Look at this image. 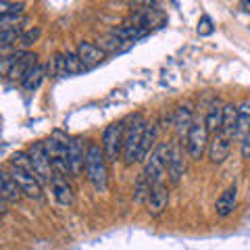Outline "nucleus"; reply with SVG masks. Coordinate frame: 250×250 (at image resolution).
<instances>
[{
	"instance_id": "obj_26",
	"label": "nucleus",
	"mask_w": 250,
	"mask_h": 250,
	"mask_svg": "<svg viewBox=\"0 0 250 250\" xmlns=\"http://www.w3.org/2000/svg\"><path fill=\"white\" fill-rule=\"evenodd\" d=\"M9 165L15 167V169H21V171H29V173H34V167H31V161H29L27 152H21V150L19 152H13L11 159H9Z\"/></svg>"
},
{
	"instance_id": "obj_10",
	"label": "nucleus",
	"mask_w": 250,
	"mask_h": 250,
	"mask_svg": "<svg viewBox=\"0 0 250 250\" xmlns=\"http://www.w3.org/2000/svg\"><path fill=\"white\" fill-rule=\"evenodd\" d=\"M144 205H146V210H148L150 217H161L163 213H165L167 207H169V188H167V184L165 182L152 184Z\"/></svg>"
},
{
	"instance_id": "obj_29",
	"label": "nucleus",
	"mask_w": 250,
	"mask_h": 250,
	"mask_svg": "<svg viewBox=\"0 0 250 250\" xmlns=\"http://www.w3.org/2000/svg\"><path fill=\"white\" fill-rule=\"evenodd\" d=\"M215 31V27H213V21H210V17H200V21H198V34L200 36H210Z\"/></svg>"
},
{
	"instance_id": "obj_21",
	"label": "nucleus",
	"mask_w": 250,
	"mask_h": 250,
	"mask_svg": "<svg viewBox=\"0 0 250 250\" xmlns=\"http://www.w3.org/2000/svg\"><path fill=\"white\" fill-rule=\"evenodd\" d=\"M44 75H46V69H44V65H34L29 69V71L25 73V77L21 80V85L25 88L27 92H34V90H38V85L42 83V80H44Z\"/></svg>"
},
{
	"instance_id": "obj_19",
	"label": "nucleus",
	"mask_w": 250,
	"mask_h": 250,
	"mask_svg": "<svg viewBox=\"0 0 250 250\" xmlns=\"http://www.w3.org/2000/svg\"><path fill=\"white\" fill-rule=\"evenodd\" d=\"M236 127H238V104L228 103L223 104V121H221V129L225 136H229L231 140L236 138Z\"/></svg>"
},
{
	"instance_id": "obj_7",
	"label": "nucleus",
	"mask_w": 250,
	"mask_h": 250,
	"mask_svg": "<svg viewBox=\"0 0 250 250\" xmlns=\"http://www.w3.org/2000/svg\"><path fill=\"white\" fill-rule=\"evenodd\" d=\"M103 150L108 163H117L123 154V119L106 125L103 134Z\"/></svg>"
},
{
	"instance_id": "obj_1",
	"label": "nucleus",
	"mask_w": 250,
	"mask_h": 250,
	"mask_svg": "<svg viewBox=\"0 0 250 250\" xmlns=\"http://www.w3.org/2000/svg\"><path fill=\"white\" fill-rule=\"evenodd\" d=\"M146 123L148 121L142 113H134L123 119V154H121V159L125 165L138 163V150H140V144H142Z\"/></svg>"
},
{
	"instance_id": "obj_27",
	"label": "nucleus",
	"mask_w": 250,
	"mask_h": 250,
	"mask_svg": "<svg viewBox=\"0 0 250 250\" xmlns=\"http://www.w3.org/2000/svg\"><path fill=\"white\" fill-rule=\"evenodd\" d=\"M42 36V29L40 27H31V29H27V31H23L21 34V38H19V50H27L31 44L34 42H38V38Z\"/></svg>"
},
{
	"instance_id": "obj_36",
	"label": "nucleus",
	"mask_w": 250,
	"mask_h": 250,
	"mask_svg": "<svg viewBox=\"0 0 250 250\" xmlns=\"http://www.w3.org/2000/svg\"><path fill=\"white\" fill-rule=\"evenodd\" d=\"M248 179H250V175H248Z\"/></svg>"
},
{
	"instance_id": "obj_3",
	"label": "nucleus",
	"mask_w": 250,
	"mask_h": 250,
	"mask_svg": "<svg viewBox=\"0 0 250 250\" xmlns=\"http://www.w3.org/2000/svg\"><path fill=\"white\" fill-rule=\"evenodd\" d=\"M34 65H38V54L29 52V50H17V52L9 54V57L0 59V67L6 71V75H9L11 80H19V82L25 77V73Z\"/></svg>"
},
{
	"instance_id": "obj_31",
	"label": "nucleus",
	"mask_w": 250,
	"mask_h": 250,
	"mask_svg": "<svg viewBox=\"0 0 250 250\" xmlns=\"http://www.w3.org/2000/svg\"><path fill=\"white\" fill-rule=\"evenodd\" d=\"M240 152H242V156H244L246 161H250V129H248V134L244 136V140L240 142Z\"/></svg>"
},
{
	"instance_id": "obj_30",
	"label": "nucleus",
	"mask_w": 250,
	"mask_h": 250,
	"mask_svg": "<svg viewBox=\"0 0 250 250\" xmlns=\"http://www.w3.org/2000/svg\"><path fill=\"white\" fill-rule=\"evenodd\" d=\"M54 75L57 77H67L65 59H62V54H54Z\"/></svg>"
},
{
	"instance_id": "obj_24",
	"label": "nucleus",
	"mask_w": 250,
	"mask_h": 250,
	"mask_svg": "<svg viewBox=\"0 0 250 250\" xmlns=\"http://www.w3.org/2000/svg\"><path fill=\"white\" fill-rule=\"evenodd\" d=\"M150 182H148V177L144 173H140L136 184H134V200L138 202V205H144L146 198H148V192H150Z\"/></svg>"
},
{
	"instance_id": "obj_14",
	"label": "nucleus",
	"mask_w": 250,
	"mask_h": 250,
	"mask_svg": "<svg viewBox=\"0 0 250 250\" xmlns=\"http://www.w3.org/2000/svg\"><path fill=\"white\" fill-rule=\"evenodd\" d=\"M50 188H52V194H54V198H57V202L61 207H71L73 205L75 194H73V186L69 184L67 175L54 173L52 182H50Z\"/></svg>"
},
{
	"instance_id": "obj_15",
	"label": "nucleus",
	"mask_w": 250,
	"mask_h": 250,
	"mask_svg": "<svg viewBox=\"0 0 250 250\" xmlns=\"http://www.w3.org/2000/svg\"><path fill=\"white\" fill-rule=\"evenodd\" d=\"M236 205H238V188H236V184H233L229 188H225V190L221 192V196L217 198V202H215V215L221 217V219L229 217L233 213V208H236Z\"/></svg>"
},
{
	"instance_id": "obj_9",
	"label": "nucleus",
	"mask_w": 250,
	"mask_h": 250,
	"mask_svg": "<svg viewBox=\"0 0 250 250\" xmlns=\"http://www.w3.org/2000/svg\"><path fill=\"white\" fill-rule=\"evenodd\" d=\"M85 154H88V146L82 138H69L67 146V165H69V175L80 177L85 169Z\"/></svg>"
},
{
	"instance_id": "obj_6",
	"label": "nucleus",
	"mask_w": 250,
	"mask_h": 250,
	"mask_svg": "<svg viewBox=\"0 0 250 250\" xmlns=\"http://www.w3.org/2000/svg\"><path fill=\"white\" fill-rule=\"evenodd\" d=\"M25 152H27L29 161H31V167H34L36 177L40 179L42 184H50L52 182V175H54V169H52L50 156L46 154L44 144L42 142H34Z\"/></svg>"
},
{
	"instance_id": "obj_8",
	"label": "nucleus",
	"mask_w": 250,
	"mask_h": 250,
	"mask_svg": "<svg viewBox=\"0 0 250 250\" xmlns=\"http://www.w3.org/2000/svg\"><path fill=\"white\" fill-rule=\"evenodd\" d=\"M186 173V152L179 140H171L169 142V152H167V175L171 184H179Z\"/></svg>"
},
{
	"instance_id": "obj_12",
	"label": "nucleus",
	"mask_w": 250,
	"mask_h": 250,
	"mask_svg": "<svg viewBox=\"0 0 250 250\" xmlns=\"http://www.w3.org/2000/svg\"><path fill=\"white\" fill-rule=\"evenodd\" d=\"M229 150H231V138L225 136L223 131H217L213 134V140L208 142V159L213 165H221V163L229 156Z\"/></svg>"
},
{
	"instance_id": "obj_17",
	"label": "nucleus",
	"mask_w": 250,
	"mask_h": 250,
	"mask_svg": "<svg viewBox=\"0 0 250 250\" xmlns=\"http://www.w3.org/2000/svg\"><path fill=\"white\" fill-rule=\"evenodd\" d=\"M156 138H159V125L154 121H148L146 123V129H144V136H142V144H140V150H138V161H146L148 154L154 150V144H156Z\"/></svg>"
},
{
	"instance_id": "obj_28",
	"label": "nucleus",
	"mask_w": 250,
	"mask_h": 250,
	"mask_svg": "<svg viewBox=\"0 0 250 250\" xmlns=\"http://www.w3.org/2000/svg\"><path fill=\"white\" fill-rule=\"evenodd\" d=\"M23 2L15 0H0V17H9V15H23Z\"/></svg>"
},
{
	"instance_id": "obj_13",
	"label": "nucleus",
	"mask_w": 250,
	"mask_h": 250,
	"mask_svg": "<svg viewBox=\"0 0 250 250\" xmlns=\"http://www.w3.org/2000/svg\"><path fill=\"white\" fill-rule=\"evenodd\" d=\"M77 57H80V61H82V65L85 67V71L88 69H94L96 65H100V62L104 61V57H106V52L100 48V46H96L94 42H85V40H82L80 44H77Z\"/></svg>"
},
{
	"instance_id": "obj_33",
	"label": "nucleus",
	"mask_w": 250,
	"mask_h": 250,
	"mask_svg": "<svg viewBox=\"0 0 250 250\" xmlns=\"http://www.w3.org/2000/svg\"><path fill=\"white\" fill-rule=\"evenodd\" d=\"M240 9L244 13H250V0H240Z\"/></svg>"
},
{
	"instance_id": "obj_22",
	"label": "nucleus",
	"mask_w": 250,
	"mask_h": 250,
	"mask_svg": "<svg viewBox=\"0 0 250 250\" xmlns=\"http://www.w3.org/2000/svg\"><path fill=\"white\" fill-rule=\"evenodd\" d=\"M221 121H223V106L217 103L208 108V113L205 117V125H207L208 134H217L221 129Z\"/></svg>"
},
{
	"instance_id": "obj_34",
	"label": "nucleus",
	"mask_w": 250,
	"mask_h": 250,
	"mask_svg": "<svg viewBox=\"0 0 250 250\" xmlns=\"http://www.w3.org/2000/svg\"><path fill=\"white\" fill-rule=\"evenodd\" d=\"M6 213V208H4V200L2 198H0V217H2Z\"/></svg>"
},
{
	"instance_id": "obj_2",
	"label": "nucleus",
	"mask_w": 250,
	"mask_h": 250,
	"mask_svg": "<svg viewBox=\"0 0 250 250\" xmlns=\"http://www.w3.org/2000/svg\"><path fill=\"white\" fill-rule=\"evenodd\" d=\"M106 154L103 146L90 144L88 154H85V177L94 186L96 192H104L108 186V169H106Z\"/></svg>"
},
{
	"instance_id": "obj_16",
	"label": "nucleus",
	"mask_w": 250,
	"mask_h": 250,
	"mask_svg": "<svg viewBox=\"0 0 250 250\" xmlns=\"http://www.w3.org/2000/svg\"><path fill=\"white\" fill-rule=\"evenodd\" d=\"M0 198L4 202H19L23 198L21 188L17 186V182L13 179L11 173L0 169Z\"/></svg>"
},
{
	"instance_id": "obj_23",
	"label": "nucleus",
	"mask_w": 250,
	"mask_h": 250,
	"mask_svg": "<svg viewBox=\"0 0 250 250\" xmlns=\"http://www.w3.org/2000/svg\"><path fill=\"white\" fill-rule=\"evenodd\" d=\"M29 19L25 15H9V17H0V29H11V31H25V25Z\"/></svg>"
},
{
	"instance_id": "obj_11",
	"label": "nucleus",
	"mask_w": 250,
	"mask_h": 250,
	"mask_svg": "<svg viewBox=\"0 0 250 250\" xmlns=\"http://www.w3.org/2000/svg\"><path fill=\"white\" fill-rule=\"evenodd\" d=\"M11 175H13L15 182H17V186L21 188L23 196H27L31 200H40L42 198V182L34 173L11 167Z\"/></svg>"
},
{
	"instance_id": "obj_35",
	"label": "nucleus",
	"mask_w": 250,
	"mask_h": 250,
	"mask_svg": "<svg viewBox=\"0 0 250 250\" xmlns=\"http://www.w3.org/2000/svg\"><path fill=\"white\" fill-rule=\"evenodd\" d=\"M15 2H23V0H15Z\"/></svg>"
},
{
	"instance_id": "obj_18",
	"label": "nucleus",
	"mask_w": 250,
	"mask_h": 250,
	"mask_svg": "<svg viewBox=\"0 0 250 250\" xmlns=\"http://www.w3.org/2000/svg\"><path fill=\"white\" fill-rule=\"evenodd\" d=\"M192 123H194V117H192L190 108H188V106L175 108V113H173V127H175V131H177V138H179V140L188 136V131H190Z\"/></svg>"
},
{
	"instance_id": "obj_4",
	"label": "nucleus",
	"mask_w": 250,
	"mask_h": 250,
	"mask_svg": "<svg viewBox=\"0 0 250 250\" xmlns=\"http://www.w3.org/2000/svg\"><path fill=\"white\" fill-rule=\"evenodd\" d=\"M208 129L205 121L200 119H194L190 131H188L186 136V152L188 156H190L192 161H200L202 156H205V152L208 150Z\"/></svg>"
},
{
	"instance_id": "obj_32",
	"label": "nucleus",
	"mask_w": 250,
	"mask_h": 250,
	"mask_svg": "<svg viewBox=\"0 0 250 250\" xmlns=\"http://www.w3.org/2000/svg\"><path fill=\"white\" fill-rule=\"evenodd\" d=\"M131 6H138V9H150V6L156 4V0H125Z\"/></svg>"
},
{
	"instance_id": "obj_20",
	"label": "nucleus",
	"mask_w": 250,
	"mask_h": 250,
	"mask_svg": "<svg viewBox=\"0 0 250 250\" xmlns=\"http://www.w3.org/2000/svg\"><path fill=\"white\" fill-rule=\"evenodd\" d=\"M250 129V100H242L238 104V127H236V140H244Z\"/></svg>"
},
{
	"instance_id": "obj_25",
	"label": "nucleus",
	"mask_w": 250,
	"mask_h": 250,
	"mask_svg": "<svg viewBox=\"0 0 250 250\" xmlns=\"http://www.w3.org/2000/svg\"><path fill=\"white\" fill-rule=\"evenodd\" d=\"M62 59H65V69H67V75H80L85 71V67L82 65L80 57H77V52L73 50H67L62 54Z\"/></svg>"
},
{
	"instance_id": "obj_5",
	"label": "nucleus",
	"mask_w": 250,
	"mask_h": 250,
	"mask_svg": "<svg viewBox=\"0 0 250 250\" xmlns=\"http://www.w3.org/2000/svg\"><path fill=\"white\" fill-rule=\"evenodd\" d=\"M167 152H169V142H161L150 154H148L142 173L148 177L150 184H159V182H163V177H165V173H167Z\"/></svg>"
}]
</instances>
